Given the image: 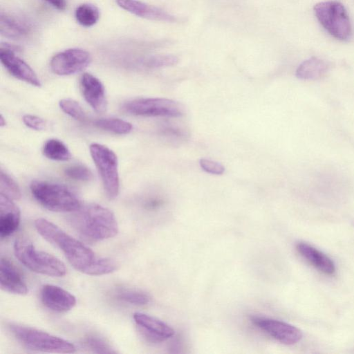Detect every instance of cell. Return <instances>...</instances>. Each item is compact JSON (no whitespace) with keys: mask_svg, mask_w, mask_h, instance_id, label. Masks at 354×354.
Returning <instances> with one entry per match:
<instances>
[{"mask_svg":"<svg viewBox=\"0 0 354 354\" xmlns=\"http://www.w3.org/2000/svg\"><path fill=\"white\" fill-rule=\"evenodd\" d=\"M91 62L90 53L81 48H70L53 57L50 66L58 75H69L86 68Z\"/></svg>","mask_w":354,"mask_h":354,"instance_id":"obj_9","label":"cell"},{"mask_svg":"<svg viewBox=\"0 0 354 354\" xmlns=\"http://www.w3.org/2000/svg\"><path fill=\"white\" fill-rule=\"evenodd\" d=\"M84 346L95 353H116L117 351L104 337L97 334H88L83 340Z\"/></svg>","mask_w":354,"mask_h":354,"instance_id":"obj_25","label":"cell"},{"mask_svg":"<svg viewBox=\"0 0 354 354\" xmlns=\"http://www.w3.org/2000/svg\"><path fill=\"white\" fill-rule=\"evenodd\" d=\"M178 62V58L174 55H155L149 57L145 64L151 68H160L174 66Z\"/></svg>","mask_w":354,"mask_h":354,"instance_id":"obj_29","label":"cell"},{"mask_svg":"<svg viewBox=\"0 0 354 354\" xmlns=\"http://www.w3.org/2000/svg\"><path fill=\"white\" fill-rule=\"evenodd\" d=\"M55 8L59 10H64L66 7V0H46Z\"/></svg>","mask_w":354,"mask_h":354,"instance_id":"obj_32","label":"cell"},{"mask_svg":"<svg viewBox=\"0 0 354 354\" xmlns=\"http://www.w3.org/2000/svg\"><path fill=\"white\" fill-rule=\"evenodd\" d=\"M30 191L40 205L53 212H73L82 206L76 194L62 184L35 180L30 185Z\"/></svg>","mask_w":354,"mask_h":354,"instance_id":"obj_3","label":"cell"},{"mask_svg":"<svg viewBox=\"0 0 354 354\" xmlns=\"http://www.w3.org/2000/svg\"><path fill=\"white\" fill-rule=\"evenodd\" d=\"M0 59L7 71L15 77L35 86H40L41 82L32 68L17 57L13 50L5 46L0 49Z\"/></svg>","mask_w":354,"mask_h":354,"instance_id":"obj_11","label":"cell"},{"mask_svg":"<svg viewBox=\"0 0 354 354\" xmlns=\"http://www.w3.org/2000/svg\"><path fill=\"white\" fill-rule=\"evenodd\" d=\"M68 221L84 240L97 242L115 236L118 225L114 214L108 208L92 203L71 212Z\"/></svg>","mask_w":354,"mask_h":354,"instance_id":"obj_2","label":"cell"},{"mask_svg":"<svg viewBox=\"0 0 354 354\" xmlns=\"http://www.w3.org/2000/svg\"><path fill=\"white\" fill-rule=\"evenodd\" d=\"M43 153L48 158L57 161H66L71 157L66 145L61 140L54 138L50 139L44 143Z\"/></svg>","mask_w":354,"mask_h":354,"instance_id":"obj_21","label":"cell"},{"mask_svg":"<svg viewBox=\"0 0 354 354\" xmlns=\"http://www.w3.org/2000/svg\"><path fill=\"white\" fill-rule=\"evenodd\" d=\"M1 194L12 200H18L21 198V190L17 183L8 174L1 170L0 174Z\"/></svg>","mask_w":354,"mask_h":354,"instance_id":"obj_26","label":"cell"},{"mask_svg":"<svg viewBox=\"0 0 354 354\" xmlns=\"http://www.w3.org/2000/svg\"><path fill=\"white\" fill-rule=\"evenodd\" d=\"M6 124V120L4 119L3 116L1 115L0 118V125L1 127L5 126Z\"/></svg>","mask_w":354,"mask_h":354,"instance_id":"obj_33","label":"cell"},{"mask_svg":"<svg viewBox=\"0 0 354 354\" xmlns=\"http://www.w3.org/2000/svg\"><path fill=\"white\" fill-rule=\"evenodd\" d=\"M296 248L298 252L319 271L328 275L335 273V266L333 261L322 252L304 242L298 243Z\"/></svg>","mask_w":354,"mask_h":354,"instance_id":"obj_18","label":"cell"},{"mask_svg":"<svg viewBox=\"0 0 354 354\" xmlns=\"http://www.w3.org/2000/svg\"><path fill=\"white\" fill-rule=\"evenodd\" d=\"M133 317L144 336L151 342H162L174 334L171 326L156 317L140 312L135 313Z\"/></svg>","mask_w":354,"mask_h":354,"instance_id":"obj_13","label":"cell"},{"mask_svg":"<svg viewBox=\"0 0 354 354\" xmlns=\"http://www.w3.org/2000/svg\"><path fill=\"white\" fill-rule=\"evenodd\" d=\"M80 89L86 102L98 113L107 109L105 88L102 82L94 75L85 73L80 79Z\"/></svg>","mask_w":354,"mask_h":354,"instance_id":"obj_14","label":"cell"},{"mask_svg":"<svg viewBox=\"0 0 354 354\" xmlns=\"http://www.w3.org/2000/svg\"><path fill=\"white\" fill-rule=\"evenodd\" d=\"M30 32V26L24 20L6 13H1L0 33L2 36L18 39L26 37Z\"/></svg>","mask_w":354,"mask_h":354,"instance_id":"obj_19","label":"cell"},{"mask_svg":"<svg viewBox=\"0 0 354 354\" xmlns=\"http://www.w3.org/2000/svg\"><path fill=\"white\" fill-rule=\"evenodd\" d=\"M8 328L22 346L32 351L71 353L76 350L71 342L35 328L10 323Z\"/></svg>","mask_w":354,"mask_h":354,"instance_id":"obj_4","label":"cell"},{"mask_svg":"<svg viewBox=\"0 0 354 354\" xmlns=\"http://www.w3.org/2000/svg\"><path fill=\"white\" fill-rule=\"evenodd\" d=\"M89 150L107 197L114 199L118 196L120 190L117 156L109 147L98 143L91 144Z\"/></svg>","mask_w":354,"mask_h":354,"instance_id":"obj_7","label":"cell"},{"mask_svg":"<svg viewBox=\"0 0 354 354\" xmlns=\"http://www.w3.org/2000/svg\"><path fill=\"white\" fill-rule=\"evenodd\" d=\"M0 283L1 288L10 293L24 295L28 292L27 285L20 272L3 257L0 261Z\"/></svg>","mask_w":354,"mask_h":354,"instance_id":"obj_16","label":"cell"},{"mask_svg":"<svg viewBox=\"0 0 354 354\" xmlns=\"http://www.w3.org/2000/svg\"><path fill=\"white\" fill-rule=\"evenodd\" d=\"M250 319L257 327L283 344L293 345L302 338V332L286 322L260 316H252Z\"/></svg>","mask_w":354,"mask_h":354,"instance_id":"obj_10","label":"cell"},{"mask_svg":"<svg viewBox=\"0 0 354 354\" xmlns=\"http://www.w3.org/2000/svg\"><path fill=\"white\" fill-rule=\"evenodd\" d=\"M77 21L84 27H90L97 23L100 18V12L95 6L89 3L80 5L75 10Z\"/></svg>","mask_w":354,"mask_h":354,"instance_id":"obj_24","label":"cell"},{"mask_svg":"<svg viewBox=\"0 0 354 354\" xmlns=\"http://www.w3.org/2000/svg\"><path fill=\"white\" fill-rule=\"evenodd\" d=\"M317 19L333 37L348 40L353 34L351 21L345 7L336 1H323L314 7Z\"/></svg>","mask_w":354,"mask_h":354,"instance_id":"obj_6","label":"cell"},{"mask_svg":"<svg viewBox=\"0 0 354 354\" xmlns=\"http://www.w3.org/2000/svg\"><path fill=\"white\" fill-rule=\"evenodd\" d=\"M11 198L0 194V237L6 238L18 228L20 209Z\"/></svg>","mask_w":354,"mask_h":354,"instance_id":"obj_17","label":"cell"},{"mask_svg":"<svg viewBox=\"0 0 354 354\" xmlns=\"http://www.w3.org/2000/svg\"><path fill=\"white\" fill-rule=\"evenodd\" d=\"M328 68L326 62L313 57L304 61L297 67L295 75L301 80H317L325 75Z\"/></svg>","mask_w":354,"mask_h":354,"instance_id":"obj_20","label":"cell"},{"mask_svg":"<svg viewBox=\"0 0 354 354\" xmlns=\"http://www.w3.org/2000/svg\"><path fill=\"white\" fill-rule=\"evenodd\" d=\"M40 298L45 307L56 313H66L76 304V298L64 288L51 284L44 285Z\"/></svg>","mask_w":354,"mask_h":354,"instance_id":"obj_12","label":"cell"},{"mask_svg":"<svg viewBox=\"0 0 354 354\" xmlns=\"http://www.w3.org/2000/svg\"><path fill=\"white\" fill-rule=\"evenodd\" d=\"M14 252L17 259L32 272L50 277L65 275L64 263L56 257L38 250L28 239H17L14 243Z\"/></svg>","mask_w":354,"mask_h":354,"instance_id":"obj_5","label":"cell"},{"mask_svg":"<svg viewBox=\"0 0 354 354\" xmlns=\"http://www.w3.org/2000/svg\"><path fill=\"white\" fill-rule=\"evenodd\" d=\"M35 225L44 239L64 253L75 270L88 275L100 276L109 274L117 269L114 260L96 256L89 248L52 222L39 218L35 221Z\"/></svg>","mask_w":354,"mask_h":354,"instance_id":"obj_1","label":"cell"},{"mask_svg":"<svg viewBox=\"0 0 354 354\" xmlns=\"http://www.w3.org/2000/svg\"><path fill=\"white\" fill-rule=\"evenodd\" d=\"M64 174L70 179L81 182H86L92 179L91 171L85 165L75 164L67 167L64 169Z\"/></svg>","mask_w":354,"mask_h":354,"instance_id":"obj_28","label":"cell"},{"mask_svg":"<svg viewBox=\"0 0 354 354\" xmlns=\"http://www.w3.org/2000/svg\"><path fill=\"white\" fill-rule=\"evenodd\" d=\"M61 109L71 118L84 121L86 118V113L81 105L74 100L62 99L59 102Z\"/></svg>","mask_w":354,"mask_h":354,"instance_id":"obj_27","label":"cell"},{"mask_svg":"<svg viewBox=\"0 0 354 354\" xmlns=\"http://www.w3.org/2000/svg\"><path fill=\"white\" fill-rule=\"evenodd\" d=\"M199 164L203 170L211 174L221 175L225 171L224 166L214 160L201 158Z\"/></svg>","mask_w":354,"mask_h":354,"instance_id":"obj_30","label":"cell"},{"mask_svg":"<svg viewBox=\"0 0 354 354\" xmlns=\"http://www.w3.org/2000/svg\"><path fill=\"white\" fill-rule=\"evenodd\" d=\"M93 124L97 128L115 134L124 135L130 133L132 124L120 118H100L93 121Z\"/></svg>","mask_w":354,"mask_h":354,"instance_id":"obj_22","label":"cell"},{"mask_svg":"<svg viewBox=\"0 0 354 354\" xmlns=\"http://www.w3.org/2000/svg\"><path fill=\"white\" fill-rule=\"evenodd\" d=\"M22 120L24 123L32 129L42 131L46 128V121L38 116L28 114L24 115Z\"/></svg>","mask_w":354,"mask_h":354,"instance_id":"obj_31","label":"cell"},{"mask_svg":"<svg viewBox=\"0 0 354 354\" xmlns=\"http://www.w3.org/2000/svg\"><path fill=\"white\" fill-rule=\"evenodd\" d=\"M127 113L140 116H163L178 118L184 114L183 108L178 102L162 97L140 98L124 104Z\"/></svg>","mask_w":354,"mask_h":354,"instance_id":"obj_8","label":"cell"},{"mask_svg":"<svg viewBox=\"0 0 354 354\" xmlns=\"http://www.w3.org/2000/svg\"><path fill=\"white\" fill-rule=\"evenodd\" d=\"M118 5L126 11L145 19L175 22L177 18L166 11L139 0H116Z\"/></svg>","mask_w":354,"mask_h":354,"instance_id":"obj_15","label":"cell"},{"mask_svg":"<svg viewBox=\"0 0 354 354\" xmlns=\"http://www.w3.org/2000/svg\"><path fill=\"white\" fill-rule=\"evenodd\" d=\"M115 295L120 301L136 306L145 305L150 301L148 294L134 288H118L115 292Z\"/></svg>","mask_w":354,"mask_h":354,"instance_id":"obj_23","label":"cell"}]
</instances>
